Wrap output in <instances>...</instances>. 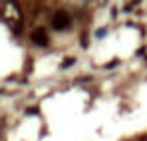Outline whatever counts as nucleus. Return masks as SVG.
Returning a JSON list of instances; mask_svg holds the SVG:
<instances>
[{"instance_id":"3","label":"nucleus","mask_w":147,"mask_h":141,"mask_svg":"<svg viewBox=\"0 0 147 141\" xmlns=\"http://www.w3.org/2000/svg\"><path fill=\"white\" fill-rule=\"evenodd\" d=\"M72 64H74V58H66V60L62 62V68H70Z\"/></svg>"},{"instance_id":"2","label":"nucleus","mask_w":147,"mask_h":141,"mask_svg":"<svg viewBox=\"0 0 147 141\" xmlns=\"http://www.w3.org/2000/svg\"><path fill=\"white\" fill-rule=\"evenodd\" d=\"M32 42L34 44H38V46H48V34H46V30L44 28H36L34 32H32Z\"/></svg>"},{"instance_id":"1","label":"nucleus","mask_w":147,"mask_h":141,"mask_svg":"<svg viewBox=\"0 0 147 141\" xmlns=\"http://www.w3.org/2000/svg\"><path fill=\"white\" fill-rule=\"evenodd\" d=\"M70 24H72V18H70V14L64 12V10H58V12L54 14V18H52V28L58 30V32L70 28Z\"/></svg>"}]
</instances>
